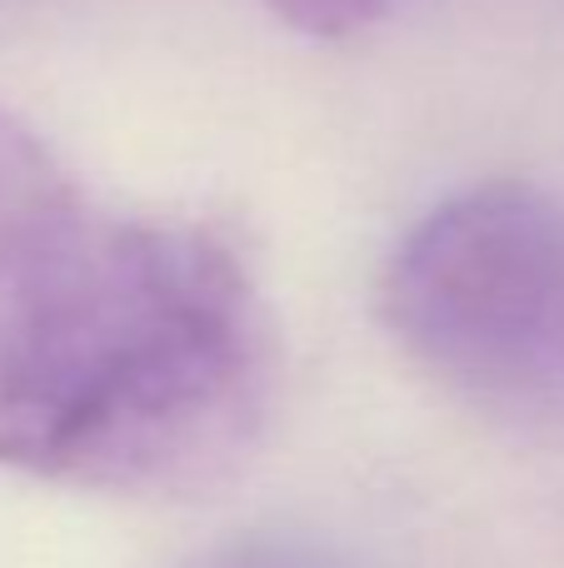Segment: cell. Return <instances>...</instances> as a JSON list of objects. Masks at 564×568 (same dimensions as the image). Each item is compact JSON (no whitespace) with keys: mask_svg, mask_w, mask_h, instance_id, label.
<instances>
[{"mask_svg":"<svg viewBox=\"0 0 564 568\" xmlns=\"http://www.w3.org/2000/svg\"><path fill=\"white\" fill-rule=\"evenodd\" d=\"M270 389L275 334L245 255L210 225L105 215L0 344V464L180 499L240 469Z\"/></svg>","mask_w":564,"mask_h":568,"instance_id":"1","label":"cell"},{"mask_svg":"<svg viewBox=\"0 0 564 568\" xmlns=\"http://www.w3.org/2000/svg\"><path fill=\"white\" fill-rule=\"evenodd\" d=\"M190 568H335V564H325L315 549L290 539H240L225 544V549L200 554Z\"/></svg>","mask_w":564,"mask_h":568,"instance_id":"5","label":"cell"},{"mask_svg":"<svg viewBox=\"0 0 564 568\" xmlns=\"http://www.w3.org/2000/svg\"><path fill=\"white\" fill-rule=\"evenodd\" d=\"M285 26L305 30V36L320 40H340V36H355V30L375 26L395 0H265Z\"/></svg>","mask_w":564,"mask_h":568,"instance_id":"4","label":"cell"},{"mask_svg":"<svg viewBox=\"0 0 564 568\" xmlns=\"http://www.w3.org/2000/svg\"><path fill=\"white\" fill-rule=\"evenodd\" d=\"M100 220L46 140L0 105V344L75 265Z\"/></svg>","mask_w":564,"mask_h":568,"instance_id":"3","label":"cell"},{"mask_svg":"<svg viewBox=\"0 0 564 568\" xmlns=\"http://www.w3.org/2000/svg\"><path fill=\"white\" fill-rule=\"evenodd\" d=\"M380 320L415 364L485 404L564 394V205L480 185L435 205L380 275Z\"/></svg>","mask_w":564,"mask_h":568,"instance_id":"2","label":"cell"}]
</instances>
